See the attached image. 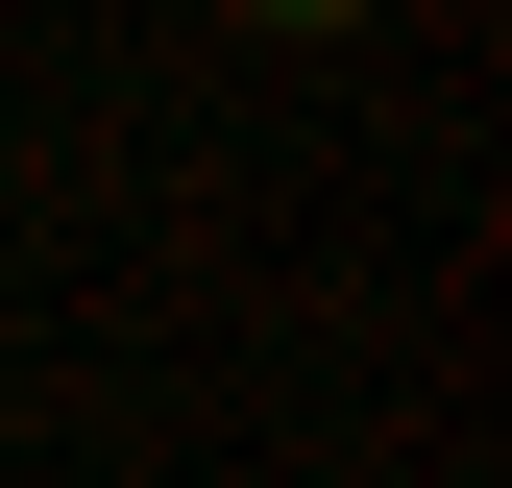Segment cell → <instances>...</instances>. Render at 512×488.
Here are the masks:
<instances>
[]
</instances>
